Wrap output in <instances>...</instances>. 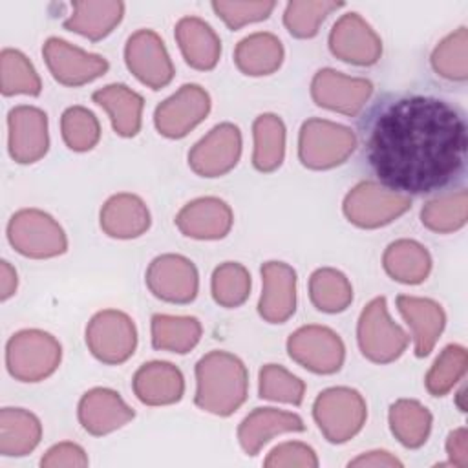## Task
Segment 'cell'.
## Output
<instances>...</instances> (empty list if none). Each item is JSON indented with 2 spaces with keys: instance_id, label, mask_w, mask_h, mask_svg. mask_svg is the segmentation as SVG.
I'll list each match as a JSON object with an SVG mask.
<instances>
[{
  "instance_id": "obj_1",
  "label": "cell",
  "mask_w": 468,
  "mask_h": 468,
  "mask_svg": "<svg viewBox=\"0 0 468 468\" xmlns=\"http://www.w3.org/2000/svg\"><path fill=\"white\" fill-rule=\"evenodd\" d=\"M360 159L373 177L406 196H439L466 181L468 121L441 95H378L358 119Z\"/></svg>"
},
{
  "instance_id": "obj_2",
  "label": "cell",
  "mask_w": 468,
  "mask_h": 468,
  "mask_svg": "<svg viewBox=\"0 0 468 468\" xmlns=\"http://www.w3.org/2000/svg\"><path fill=\"white\" fill-rule=\"evenodd\" d=\"M249 393V373L245 364L229 351H210L196 364V395L199 410L229 417Z\"/></svg>"
},
{
  "instance_id": "obj_3",
  "label": "cell",
  "mask_w": 468,
  "mask_h": 468,
  "mask_svg": "<svg viewBox=\"0 0 468 468\" xmlns=\"http://www.w3.org/2000/svg\"><path fill=\"white\" fill-rule=\"evenodd\" d=\"M62 360L60 342L42 329H22L5 344V366L20 382H40L53 375Z\"/></svg>"
},
{
  "instance_id": "obj_4",
  "label": "cell",
  "mask_w": 468,
  "mask_h": 468,
  "mask_svg": "<svg viewBox=\"0 0 468 468\" xmlns=\"http://www.w3.org/2000/svg\"><path fill=\"white\" fill-rule=\"evenodd\" d=\"M313 419L329 442L342 444L364 428L367 406L360 391L335 386L318 393L313 404Z\"/></svg>"
},
{
  "instance_id": "obj_5",
  "label": "cell",
  "mask_w": 468,
  "mask_h": 468,
  "mask_svg": "<svg viewBox=\"0 0 468 468\" xmlns=\"http://www.w3.org/2000/svg\"><path fill=\"white\" fill-rule=\"evenodd\" d=\"M356 143V135L349 126L313 117L303 121L300 128L298 157L311 170H329L346 163Z\"/></svg>"
},
{
  "instance_id": "obj_6",
  "label": "cell",
  "mask_w": 468,
  "mask_h": 468,
  "mask_svg": "<svg viewBox=\"0 0 468 468\" xmlns=\"http://www.w3.org/2000/svg\"><path fill=\"white\" fill-rule=\"evenodd\" d=\"M11 247L33 260L60 256L68 250V238L58 221L40 208H22L7 223Z\"/></svg>"
},
{
  "instance_id": "obj_7",
  "label": "cell",
  "mask_w": 468,
  "mask_h": 468,
  "mask_svg": "<svg viewBox=\"0 0 468 468\" xmlns=\"http://www.w3.org/2000/svg\"><path fill=\"white\" fill-rule=\"evenodd\" d=\"M360 353L375 364L397 360L408 347V333L391 320L384 296L373 298L360 313L356 324Z\"/></svg>"
},
{
  "instance_id": "obj_8",
  "label": "cell",
  "mask_w": 468,
  "mask_h": 468,
  "mask_svg": "<svg viewBox=\"0 0 468 468\" xmlns=\"http://www.w3.org/2000/svg\"><path fill=\"white\" fill-rule=\"evenodd\" d=\"M411 208V197L386 188L378 181H360L344 197L342 210L360 229L389 225Z\"/></svg>"
},
{
  "instance_id": "obj_9",
  "label": "cell",
  "mask_w": 468,
  "mask_h": 468,
  "mask_svg": "<svg viewBox=\"0 0 468 468\" xmlns=\"http://www.w3.org/2000/svg\"><path fill=\"white\" fill-rule=\"evenodd\" d=\"M86 346L99 362L110 366L122 364L137 347L135 324L119 309H102L86 325Z\"/></svg>"
},
{
  "instance_id": "obj_10",
  "label": "cell",
  "mask_w": 468,
  "mask_h": 468,
  "mask_svg": "<svg viewBox=\"0 0 468 468\" xmlns=\"http://www.w3.org/2000/svg\"><path fill=\"white\" fill-rule=\"evenodd\" d=\"M287 353L298 366L313 373L333 375L344 364L346 346L331 327L309 324L289 335Z\"/></svg>"
},
{
  "instance_id": "obj_11",
  "label": "cell",
  "mask_w": 468,
  "mask_h": 468,
  "mask_svg": "<svg viewBox=\"0 0 468 468\" xmlns=\"http://www.w3.org/2000/svg\"><path fill=\"white\" fill-rule=\"evenodd\" d=\"M124 62L132 75L152 90L168 86L176 73L165 42L152 29H137L128 37Z\"/></svg>"
},
{
  "instance_id": "obj_12",
  "label": "cell",
  "mask_w": 468,
  "mask_h": 468,
  "mask_svg": "<svg viewBox=\"0 0 468 468\" xmlns=\"http://www.w3.org/2000/svg\"><path fill=\"white\" fill-rule=\"evenodd\" d=\"M46 66L62 86H82L102 77L110 64L102 55L88 53L64 38L49 37L42 46Z\"/></svg>"
},
{
  "instance_id": "obj_13",
  "label": "cell",
  "mask_w": 468,
  "mask_h": 468,
  "mask_svg": "<svg viewBox=\"0 0 468 468\" xmlns=\"http://www.w3.org/2000/svg\"><path fill=\"white\" fill-rule=\"evenodd\" d=\"M210 112V95L199 84H183L174 95L157 104L154 124L168 139H181Z\"/></svg>"
},
{
  "instance_id": "obj_14",
  "label": "cell",
  "mask_w": 468,
  "mask_h": 468,
  "mask_svg": "<svg viewBox=\"0 0 468 468\" xmlns=\"http://www.w3.org/2000/svg\"><path fill=\"white\" fill-rule=\"evenodd\" d=\"M144 280L155 298L170 303H190L199 291L197 269L181 254H161L154 258Z\"/></svg>"
},
{
  "instance_id": "obj_15",
  "label": "cell",
  "mask_w": 468,
  "mask_h": 468,
  "mask_svg": "<svg viewBox=\"0 0 468 468\" xmlns=\"http://www.w3.org/2000/svg\"><path fill=\"white\" fill-rule=\"evenodd\" d=\"M241 155V132L232 122L216 124L188 152V166L201 177L230 172Z\"/></svg>"
},
{
  "instance_id": "obj_16",
  "label": "cell",
  "mask_w": 468,
  "mask_h": 468,
  "mask_svg": "<svg viewBox=\"0 0 468 468\" xmlns=\"http://www.w3.org/2000/svg\"><path fill=\"white\" fill-rule=\"evenodd\" d=\"M371 93V80L364 77H349L333 68L318 69L311 80V97L318 106L349 117H355L364 110Z\"/></svg>"
},
{
  "instance_id": "obj_17",
  "label": "cell",
  "mask_w": 468,
  "mask_h": 468,
  "mask_svg": "<svg viewBox=\"0 0 468 468\" xmlns=\"http://www.w3.org/2000/svg\"><path fill=\"white\" fill-rule=\"evenodd\" d=\"M331 53L353 66H373L380 60L382 40L355 11L342 15L329 33Z\"/></svg>"
},
{
  "instance_id": "obj_18",
  "label": "cell",
  "mask_w": 468,
  "mask_h": 468,
  "mask_svg": "<svg viewBox=\"0 0 468 468\" xmlns=\"http://www.w3.org/2000/svg\"><path fill=\"white\" fill-rule=\"evenodd\" d=\"M9 155L20 165L42 159L49 148L48 115L37 106L20 104L7 113Z\"/></svg>"
},
{
  "instance_id": "obj_19",
  "label": "cell",
  "mask_w": 468,
  "mask_h": 468,
  "mask_svg": "<svg viewBox=\"0 0 468 468\" xmlns=\"http://www.w3.org/2000/svg\"><path fill=\"white\" fill-rule=\"evenodd\" d=\"M77 417L90 435L102 437L128 424L135 411L115 389L91 388L80 397Z\"/></svg>"
},
{
  "instance_id": "obj_20",
  "label": "cell",
  "mask_w": 468,
  "mask_h": 468,
  "mask_svg": "<svg viewBox=\"0 0 468 468\" xmlns=\"http://www.w3.org/2000/svg\"><path fill=\"white\" fill-rule=\"evenodd\" d=\"M296 271L285 261H265L261 265L260 316L269 324H283L296 311Z\"/></svg>"
},
{
  "instance_id": "obj_21",
  "label": "cell",
  "mask_w": 468,
  "mask_h": 468,
  "mask_svg": "<svg viewBox=\"0 0 468 468\" xmlns=\"http://www.w3.org/2000/svg\"><path fill=\"white\" fill-rule=\"evenodd\" d=\"M232 223V208L214 196L192 199L176 216L181 234L194 239H221L230 232Z\"/></svg>"
},
{
  "instance_id": "obj_22",
  "label": "cell",
  "mask_w": 468,
  "mask_h": 468,
  "mask_svg": "<svg viewBox=\"0 0 468 468\" xmlns=\"http://www.w3.org/2000/svg\"><path fill=\"white\" fill-rule=\"evenodd\" d=\"M132 389L146 406L176 404L185 393V378L181 369L172 362L152 360L133 373Z\"/></svg>"
},
{
  "instance_id": "obj_23",
  "label": "cell",
  "mask_w": 468,
  "mask_h": 468,
  "mask_svg": "<svg viewBox=\"0 0 468 468\" xmlns=\"http://www.w3.org/2000/svg\"><path fill=\"white\" fill-rule=\"evenodd\" d=\"M397 309L406 320V324L411 327L415 340V355L419 358L428 356L433 351L446 325L444 309L431 298L410 294L397 296Z\"/></svg>"
},
{
  "instance_id": "obj_24",
  "label": "cell",
  "mask_w": 468,
  "mask_h": 468,
  "mask_svg": "<svg viewBox=\"0 0 468 468\" xmlns=\"http://www.w3.org/2000/svg\"><path fill=\"white\" fill-rule=\"evenodd\" d=\"M305 424L300 415L276 408H254L238 426V442L247 455H256L260 450L280 433L303 431Z\"/></svg>"
},
{
  "instance_id": "obj_25",
  "label": "cell",
  "mask_w": 468,
  "mask_h": 468,
  "mask_svg": "<svg viewBox=\"0 0 468 468\" xmlns=\"http://www.w3.org/2000/svg\"><path fill=\"white\" fill-rule=\"evenodd\" d=\"M99 223L106 236L115 239H132L150 229L152 218L146 203L139 196L119 192L104 201Z\"/></svg>"
},
{
  "instance_id": "obj_26",
  "label": "cell",
  "mask_w": 468,
  "mask_h": 468,
  "mask_svg": "<svg viewBox=\"0 0 468 468\" xmlns=\"http://www.w3.org/2000/svg\"><path fill=\"white\" fill-rule=\"evenodd\" d=\"M176 40L186 64L199 71L216 68L221 55V40L199 16H183L176 24Z\"/></svg>"
},
{
  "instance_id": "obj_27",
  "label": "cell",
  "mask_w": 468,
  "mask_h": 468,
  "mask_svg": "<svg viewBox=\"0 0 468 468\" xmlns=\"http://www.w3.org/2000/svg\"><path fill=\"white\" fill-rule=\"evenodd\" d=\"M124 4L119 0L73 2L71 15L62 22L64 29L79 33L91 42L108 37L122 20Z\"/></svg>"
},
{
  "instance_id": "obj_28",
  "label": "cell",
  "mask_w": 468,
  "mask_h": 468,
  "mask_svg": "<svg viewBox=\"0 0 468 468\" xmlns=\"http://www.w3.org/2000/svg\"><path fill=\"white\" fill-rule=\"evenodd\" d=\"M91 99L95 104L106 110L117 135L133 137L139 133L144 99L137 91L126 84H108L95 90Z\"/></svg>"
},
{
  "instance_id": "obj_29",
  "label": "cell",
  "mask_w": 468,
  "mask_h": 468,
  "mask_svg": "<svg viewBox=\"0 0 468 468\" xmlns=\"http://www.w3.org/2000/svg\"><path fill=\"white\" fill-rule=\"evenodd\" d=\"M382 265L388 276L395 282L417 285L428 278L431 271V256L422 243L402 238L386 247Z\"/></svg>"
},
{
  "instance_id": "obj_30",
  "label": "cell",
  "mask_w": 468,
  "mask_h": 468,
  "mask_svg": "<svg viewBox=\"0 0 468 468\" xmlns=\"http://www.w3.org/2000/svg\"><path fill=\"white\" fill-rule=\"evenodd\" d=\"M42 439L38 417L24 408H2L0 411V453L4 457H24Z\"/></svg>"
},
{
  "instance_id": "obj_31",
  "label": "cell",
  "mask_w": 468,
  "mask_h": 468,
  "mask_svg": "<svg viewBox=\"0 0 468 468\" xmlns=\"http://www.w3.org/2000/svg\"><path fill=\"white\" fill-rule=\"evenodd\" d=\"M234 62L245 75H271L283 62V46L276 35L269 31H256L238 42L234 49Z\"/></svg>"
},
{
  "instance_id": "obj_32",
  "label": "cell",
  "mask_w": 468,
  "mask_h": 468,
  "mask_svg": "<svg viewBox=\"0 0 468 468\" xmlns=\"http://www.w3.org/2000/svg\"><path fill=\"white\" fill-rule=\"evenodd\" d=\"M389 430L406 448H420L431 431L433 417L426 406L415 399H399L389 406Z\"/></svg>"
},
{
  "instance_id": "obj_33",
  "label": "cell",
  "mask_w": 468,
  "mask_h": 468,
  "mask_svg": "<svg viewBox=\"0 0 468 468\" xmlns=\"http://www.w3.org/2000/svg\"><path fill=\"white\" fill-rule=\"evenodd\" d=\"M252 165L258 172H274L285 157V124L276 113H261L252 122Z\"/></svg>"
},
{
  "instance_id": "obj_34",
  "label": "cell",
  "mask_w": 468,
  "mask_h": 468,
  "mask_svg": "<svg viewBox=\"0 0 468 468\" xmlns=\"http://www.w3.org/2000/svg\"><path fill=\"white\" fill-rule=\"evenodd\" d=\"M203 327L196 316H174V314H154L152 316V346L159 351H170L185 355L192 351Z\"/></svg>"
},
{
  "instance_id": "obj_35",
  "label": "cell",
  "mask_w": 468,
  "mask_h": 468,
  "mask_svg": "<svg viewBox=\"0 0 468 468\" xmlns=\"http://www.w3.org/2000/svg\"><path fill=\"white\" fill-rule=\"evenodd\" d=\"M311 303L322 313H342L353 302V287L347 276L333 267H320L309 278Z\"/></svg>"
},
{
  "instance_id": "obj_36",
  "label": "cell",
  "mask_w": 468,
  "mask_h": 468,
  "mask_svg": "<svg viewBox=\"0 0 468 468\" xmlns=\"http://www.w3.org/2000/svg\"><path fill=\"white\" fill-rule=\"evenodd\" d=\"M468 218V194L464 188L439 194L424 203L420 210L422 225L437 234H450L464 227Z\"/></svg>"
},
{
  "instance_id": "obj_37",
  "label": "cell",
  "mask_w": 468,
  "mask_h": 468,
  "mask_svg": "<svg viewBox=\"0 0 468 468\" xmlns=\"http://www.w3.org/2000/svg\"><path fill=\"white\" fill-rule=\"evenodd\" d=\"M433 71L452 82H466L468 79V31L464 26L446 35L431 53Z\"/></svg>"
},
{
  "instance_id": "obj_38",
  "label": "cell",
  "mask_w": 468,
  "mask_h": 468,
  "mask_svg": "<svg viewBox=\"0 0 468 468\" xmlns=\"http://www.w3.org/2000/svg\"><path fill=\"white\" fill-rule=\"evenodd\" d=\"M0 77H2L0 90L5 97L18 95V93L31 95V97L40 95V90H42L40 77L33 68L31 60L18 49H13V48L2 49Z\"/></svg>"
},
{
  "instance_id": "obj_39",
  "label": "cell",
  "mask_w": 468,
  "mask_h": 468,
  "mask_svg": "<svg viewBox=\"0 0 468 468\" xmlns=\"http://www.w3.org/2000/svg\"><path fill=\"white\" fill-rule=\"evenodd\" d=\"M466 366H468L466 347L459 344L446 346L439 353L433 366L428 369L424 377V386L428 393L433 397H444L448 391L453 389L457 382L464 378Z\"/></svg>"
},
{
  "instance_id": "obj_40",
  "label": "cell",
  "mask_w": 468,
  "mask_h": 468,
  "mask_svg": "<svg viewBox=\"0 0 468 468\" xmlns=\"http://www.w3.org/2000/svg\"><path fill=\"white\" fill-rule=\"evenodd\" d=\"M340 7H344V2L292 0L285 5L283 26L296 38H313L327 15Z\"/></svg>"
},
{
  "instance_id": "obj_41",
  "label": "cell",
  "mask_w": 468,
  "mask_h": 468,
  "mask_svg": "<svg viewBox=\"0 0 468 468\" xmlns=\"http://www.w3.org/2000/svg\"><path fill=\"white\" fill-rule=\"evenodd\" d=\"M210 291L218 305L227 309L239 307L250 294V274L238 261L219 263L212 272Z\"/></svg>"
},
{
  "instance_id": "obj_42",
  "label": "cell",
  "mask_w": 468,
  "mask_h": 468,
  "mask_svg": "<svg viewBox=\"0 0 468 468\" xmlns=\"http://www.w3.org/2000/svg\"><path fill=\"white\" fill-rule=\"evenodd\" d=\"M260 399L300 406L305 395V382L280 364H265L258 373Z\"/></svg>"
},
{
  "instance_id": "obj_43",
  "label": "cell",
  "mask_w": 468,
  "mask_h": 468,
  "mask_svg": "<svg viewBox=\"0 0 468 468\" xmlns=\"http://www.w3.org/2000/svg\"><path fill=\"white\" fill-rule=\"evenodd\" d=\"M60 133L69 150L88 152L101 139V124L88 108L69 106L60 117Z\"/></svg>"
},
{
  "instance_id": "obj_44",
  "label": "cell",
  "mask_w": 468,
  "mask_h": 468,
  "mask_svg": "<svg viewBox=\"0 0 468 468\" xmlns=\"http://www.w3.org/2000/svg\"><path fill=\"white\" fill-rule=\"evenodd\" d=\"M276 7V2L272 0H245V2H227V0H216L212 2L214 13L227 24V27L239 29L252 22H261L269 18L272 9Z\"/></svg>"
},
{
  "instance_id": "obj_45",
  "label": "cell",
  "mask_w": 468,
  "mask_h": 468,
  "mask_svg": "<svg viewBox=\"0 0 468 468\" xmlns=\"http://www.w3.org/2000/svg\"><path fill=\"white\" fill-rule=\"evenodd\" d=\"M267 468H291V466H303V468H316L318 457L314 450L300 441H287L271 450L267 459L263 461Z\"/></svg>"
},
{
  "instance_id": "obj_46",
  "label": "cell",
  "mask_w": 468,
  "mask_h": 468,
  "mask_svg": "<svg viewBox=\"0 0 468 468\" xmlns=\"http://www.w3.org/2000/svg\"><path fill=\"white\" fill-rule=\"evenodd\" d=\"M88 455L82 450V446L64 441L58 444H53L40 459V466L42 468H60V466H68V468H84L88 466Z\"/></svg>"
},
{
  "instance_id": "obj_47",
  "label": "cell",
  "mask_w": 468,
  "mask_h": 468,
  "mask_svg": "<svg viewBox=\"0 0 468 468\" xmlns=\"http://www.w3.org/2000/svg\"><path fill=\"white\" fill-rule=\"evenodd\" d=\"M446 453H448V464L457 468L468 466V433L464 426L450 431L446 439Z\"/></svg>"
},
{
  "instance_id": "obj_48",
  "label": "cell",
  "mask_w": 468,
  "mask_h": 468,
  "mask_svg": "<svg viewBox=\"0 0 468 468\" xmlns=\"http://www.w3.org/2000/svg\"><path fill=\"white\" fill-rule=\"evenodd\" d=\"M349 466H375V468H378V466L380 468L382 466H391V468L397 466V468H400L402 463L386 450H373V452H366V453L358 455L356 459L349 461Z\"/></svg>"
},
{
  "instance_id": "obj_49",
  "label": "cell",
  "mask_w": 468,
  "mask_h": 468,
  "mask_svg": "<svg viewBox=\"0 0 468 468\" xmlns=\"http://www.w3.org/2000/svg\"><path fill=\"white\" fill-rule=\"evenodd\" d=\"M18 285V278H16V271L11 267L9 261H2L0 263V298L2 302L9 300Z\"/></svg>"
},
{
  "instance_id": "obj_50",
  "label": "cell",
  "mask_w": 468,
  "mask_h": 468,
  "mask_svg": "<svg viewBox=\"0 0 468 468\" xmlns=\"http://www.w3.org/2000/svg\"><path fill=\"white\" fill-rule=\"evenodd\" d=\"M463 399H464V388H461L459 391H457V408L461 410V411H466V408H464V402H463Z\"/></svg>"
}]
</instances>
